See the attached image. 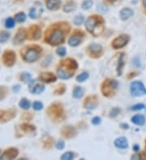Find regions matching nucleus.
Wrapping results in <instances>:
<instances>
[{
	"mask_svg": "<svg viewBox=\"0 0 146 160\" xmlns=\"http://www.w3.org/2000/svg\"><path fill=\"white\" fill-rule=\"evenodd\" d=\"M78 65L76 60L67 58L60 62L57 69L58 75L62 79H67L74 74L75 71L77 70Z\"/></svg>",
	"mask_w": 146,
	"mask_h": 160,
	"instance_id": "1",
	"label": "nucleus"
},
{
	"mask_svg": "<svg viewBox=\"0 0 146 160\" xmlns=\"http://www.w3.org/2000/svg\"><path fill=\"white\" fill-rule=\"evenodd\" d=\"M65 39V31L59 26L53 27L45 33V41L53 46L63 43Z\"/></svg>",
	"mask_w": 146,
	"mask_h": 160,
	"instance_id": "2",
	"label": "nucleus"
},
{
	"mask_svg": "<svg viewBox=\"0 0 146 160\" xmlns=\"http://www.w3.org/2000/svg\"><path fill=\"white\" fill-rule=\"evenodd\" d=\"M85 28L89 33L94 36H98L104 29V20L102 18L98 15L90 16L85 23Z\"/></svg>",
	"mask_w": 146,
	"mask_h": 160,
	"instance_id": "3",
	"label": "nucleus"
},
{
	"mask_svg": "<svg viewBox=\"0 0 146 160\" xmlns=\"http://www.w3.org/2000/svg\"><path fill=\"white\" fill-rule=\"evenodd\" d=\"M119 83L114 79H108L105 80L104 83L101 85V92L105 96H110L113 95L114 91L118 88Z\"/></svg>",
	"mask_w": 146,
	"mask_h": 160,
	"instance_id": "4",
	"label": "nucleus"
},
{
	"mask_svg": "<svg viewBox=\"0 0 146 160\" xmlns=\"http://www.w3.org/2000/svg\"><path fill=\"white\" fill-rule=\"evenodd\" d=\"M130 92L132 96L137 97L146 94V88L143 83L140 81H134L131 83Z\"/></svg>",
	"mask_w": 146,
	"mask_h": 160,
	"instance_id": "5",
	"label": "nucleus"
},
{
	"mask_svg": "<svg viewBox=\"0 0 146 160\" xmlns=\"http://www.w3.org/2000/svg\"><path fill=\"white\" fill-rule=\"evenodd\" d=\"M42 52V49H40L38 46L30 48L24 54V59L28 62H36L39 58L40 53Z\"/></svg>",
	"mask_w": 146,
	"mask_h": 160,
	"instance_id": "6",
	"label": "nucleus"
},
{
	"mask_svg": "<svg viewBox=\"0 0 146 160\" xmlns=\"http://www.w3.org/2000/svg\"><path fill=\"white\" fill-rule=\"evenodd\" d=\"M48 114L53 119H59L63 115V108L62 104L54 103L51 104L48 108Z\"/></svg>",
	"mask_w": 146,
	"mask_h": 160,
	"instance_id": "7",
	"label": "nucleus"
},
{
	"mask_svg": "<svg viewBox=\"0 0 146 160\" xmlns=\"http://www.w3.org/2000/svg\"><path fill=\"white\" fill-rule=\"evenodd\" d=\"M130 41V36L127 34H122L119 36L116 37L112 42V47L114 49H121V48L124 47L126 44H128Z\"/></svg>",
	"mask_w": 146,
	"mask_h": 160,
	"instance_id": "8",
	"label": "nucleus"
},
{
	"mask_svg": "<svg viewBox=\"0 0 146 160\" xmlns=\"http://www.w3.org/2000/svg\"><path fill=\"white\" fill-rule=\"evenodd\" d=\"M29 91L31 93L38 95V94L42 93L44 91L45 86L42 83H39L37 80H33L29 83Z\"/></svg>",
	"mask_w": 146,
	"mask_h": 160,
	"instance_id": "9",
	"label": "nucleus"
},
{
	"mask_svg": "<svg viewBox=\"0 0 146 160\" xmlns=\"http://www.w3.org/2000/svg\"><path fill=\"white\" fill-rule=\"evenodd\" d=\"M98 105V100L95 95H90L84 100V106L85 108L90 110L95 109Z\"/></svg>",
	"mask_w": 146,
	"mask_h": 160,
	"instance_id": "10",
	"label": "nucleus"
},
{
	"mask_svg": "<svg viewBox=\"0 0 146 160\" xmlns=\"http://www.w3.org/2000/svg\"><path fill=\"white\" fill-rule=\"evenodd\" d=\"M15 61V54L12 51H6L3 54V62L7 66L14 65Z\"/></svg>",
	"mask_w": 146,
	"mask_h": 160,
	"instance_id": "11",
	"label": "nucleus"
},
{
	"mask_svg": "<svg viewBox=\"0 0 146 160\" xmlns=\"http://www.w3.org/2000/svg\"><path fill=\"white\" fill-rule=\"evenodd\" d=\"M18 155V151L15 148H10L8 150H7L4 153H3L0 159H15L16 156Z\"/></svg>",
	"mask_w": 146,
	"mask_h": 160,
	"instance_id": "12",
	"label": "nucleus"
},
{
	"mask_svg": "<svg viewBox=\"0 0 146 160\" xmlns=\"http://www.w3.org/2000/svg\"><path fill=\"white\" fill-rule=\"evenodd\" d=\"M39 79L42 82H44V83H53L54 81H56V76L51 72H43L40 74Z\"/></svg>",
	"mask_w": 146,
	"mask_h": 160,
	"instance_id": "13",
	"label": "nucleus"
},
{
	"mask_svg": "<svg viewBox=\"0 0 146 160\" xmlns=\"http://www.w3.org/2000/svg\"><path fill=\"white\" fill-rule=\"evenodd\" d=\"M62 134L66 138H72L73 137L76 136V130L74 127L72 126H65L62 129Z\"/></svg>",
	"mask_w": 146,
	"mask_h": 160,
	"instance_id": "14",
	"label": "nucleus"
},
{
	"mask_svg": "<svg viewBox=\"0 0 146 160\" xmlns=\"http://www.w3.org/2000/svg\"><path fill=\"white\" fill-rule=\"evenodd\" d=\"M89 52H90V55L94 57H98L101 54V51H102V48L100 44H91L88 48Z\"/></svg>",
	"mask_w": 146,
	"mask_h": 160,
	"instance_id": "15",
	"label": "nucleus"
},
{
	"mask_svg": "<svg viewBox=\"0 0 146 160\" xmlns=\"http://www.w3.org/2000/svg\"><path fill=\"white\" fill-rule=\"evenodd\" d=\"M29 36L32 40H38L41 36V29L38 26L33 25L30 28Z\"/></svg>",
	"mask_w": 146,
	"mask_h": 160,
	"instance_id": "16",
	"label": "nucleus"
},
{
	"mask_svg": "<svg viewBox=\"0 0 146 160\" xmlns=\"http://www.w3.org/2000/svg\"><path fill=\"white\" fill-rule=\"evenodd\" d=\"M114 145L120 149H127L128 147V140L124 137H120L114 141Z\"/></svg>",
	"mask_w": 146,
	"mask_h": 160,
	"instance_id": "17",
	"label": "nucleus"
},
{
	"mask_svg": "<svg viewBox=\"0 0 146 160\" xmlns=\"http://www.w3.org/2000/svg\"><path fill=\"white\" fill-rule=\"evenodd\" d=\"M45 3L49 10H57L60 7L61 0H45Z\"/></svg>",
	"mask_w": 146,
	"mask_h": 160,
	"instance_id": "18",
	"label": "nucleus"
},
{
	"mask_svg": "<svg viewBox=\"0 0 146 160\" xmlns=\"http://www.w3.org/2000/svg\"><path fill=\"white\" fill-rule=\"evenodd\" d=\"M26 38V31L24 29H20L18 33H16L15 38H14V42L16 44H20L21 42H23Z\"/></svg>",
	"mask_w": 146,
	"mask_h": 160,
	"instance_id": "19",
	"label": "nucleus"
},
{
	"mask_svg": "<svg viewBox=\"0 0 146 160\" xmlns=\"http://www.w3.org/2000/svg\"><path fill=\"white\" fill-rule=\"evenodd\" d=\"M15 113L11 111H0V121H7L10 119L14 117Z\"/></svg>",
	"mask_w": 146,
	"mask_h": 160,
	"instance_id": "20",
	"label": "nucleus"
},
{
	"mask_svg": "<svg viewBox=\"0 0 146 160\" xmlns=\"http://www.w3.org/2000/svg\"><path fill=\"white\" fill-rule=\"evenodd\" d=\"M133 15V11L131 9L126 7V8H123L120 11V17L123 20H126L129 18L131 17V15Z\"/></svg>",
	"mask_w": 146,
	"mask_h": 160,
	"instance_id": "21",
	"label": "nucleus"
},
{
	"mask_svg": "<svg viewBox=\"0 0 146 160\" xmlns=\"http://www.w3.org/2000/svg\"><path fill=\"white\" fill-rule=\"evenodd\" d=\"M131 121L136 125H143L145 123V117L141 114H137L131 118Z\"/></svg>",
	"mask_w": 146,
	"mask_h": 160,
	"instance_id": "22",
	"label": "nucleus"
},
{
	"mask_svg": "<svg viewBox=\"0 0 146 160\" xmlns=\"http://www.w3.org/2000/svg\"><path fill=\"white\" fill-rule=\"evenodd\" d=\"M118 67H117V72H118V75L121 76L123 72V68L124 65V53H120L119 54V61H118Z\"/></svg>",
	"mask_w": 146,
	"mask_h": 160,
	"instance_id": "23",
	"label": "nucleus"
},
{
	"mask_svg": "<svg viewBox=\"0 0 146 160\" xmlns=\"http://www.w3.org/2000/svg\"><path fill=\"white\" fill-rule=\"evenodd\" d=\"M81 38L79 37V36L77 35H74L72 36L71 38L69 39L68 41V44L71 45V46H77L79 44H81Z\"/></svg>",
	"mask_w": 146,
	"mask_h": 160,
	"instance_id": "24",
	"label": "nucleus"
},
{
	"mask_svg": "<svg viewBox=\"0 0 146 160\" xmlns=\"http://www.w3.org/2000/svg\"><path fill=\"white\" fill-rule=\"evenodd\" d=\"M84 94V91L82 87H76L73 91V96L76 99H79V98L82 97V95Z\"/></svg>",
	"mask_w": 146,
	"mask_h": 160,
	"instance_id": "25",
	"label": "nucleus"
},
{
	"mask_svg": "<svg viewBox=\"0 0 146 160\" xmlns=\"http://www.w3.org/2000/svg\"><path fill=\"white\" fill-rule=\"evenodd\" d=\"M20 107H21V108H23V109H29L30 108V102L27 99H22L20 102V104H19Z\"/></svg>",
	"mask_w": 146,
	"mask_h": 160,
	"instance_id": "26",
	"label": "nucleus"
},
{
	"mask_svg": "<svg viewBox=\"0 0 146 160\" xmlns=\"http://www.w3.org/2000/svg\"><path fill=\"white\" fill-rule=\"evenodd\" d=\"M15 20L19 22V23H23L26 20V15L24 14V12H19L15 15Z\"/></svg>",
	"mask_w": 146,
	"mask_h": 160,
	"instance_id": "27",
	"label": "nucleus"
},
{
	"mask_svg": "<svg viewBox=\"0 0 146 160\" xmlns=\"http://www.w3.org/2000/svg\"><path fill=\"white\" fill-rule=\"evenodd\" d=\"M64 12H70L76 9V4L73 2H69V3H66V5L64 6Z\"/></svg>",
	"mask_w": 146,
	"mask_h": 160,
	"instance_id": "28",
	"label": "nucleus"
},
{
	"mask_svg": "<svg viewBox=\"0 0 146 160\" xmlns=\"http://www.w3.org/2000/svg\"><path fill=\"white\" fill-rule=\"evenodd\" d=\"M75 154L73 152H66L61 156V159L62 160H72V159H74Z\"/></svg>",
	"mask_w": 146,
	"mask_h": 160,
	"instance_id": "29",
	"label": "nucleus"
},
{
	"mask_svg": "<svg viewBox=\"0 0 146 160\" xmlns=\"http://www.w3.org/2000/svg\"><path fill=\"white\" fill-rule=\"evenodd\" d=\"M9 36L10 34L7 32H1L0 33V42L1 43L6 42L9 38Z\"/></svg>",
	"mask_w": 146,
	"mask_h": 160,
	"instance_id": "30",
	"label": "nucleus"
},
{
	"mask_svg": "<svg viewBox=\"0 0 146 160\" xmlns=\"http://www.w3.org/2000/svg\"><path fill=\"white\" fill-rule=\"evenodd\" d=\"M88 78H89V74L87 72H83L76 77V80L80 83H82L84 81H85Z\"/></svg>",
	"mask_w": 146,
	"mask_h": 160,
	"instance_id": "31",
	"label": "nucleus"
},
{
	"mask_svg": "<svg viewBox=\"0 0 146 160\" xmlns=\"http://www.w3.org/2000/svg\"><path fill=\"white\" fill-rule=\"evenodd\" d=\"M5 26L7 28H12L13 27L15 26V21L12 18H8L7 19L6 22H5Z\"/></svg>",
	"mask_w": 146,
	"mask_h": 160,
	"instance_id": "32",
	"label": "nucleus"
},
{
	"mask_svg": "<svg viewBox=\"0 0 146 160\" xmlns=\"http://www.w3.org/2000/svg\"><path fill=\"white\" fill-rule=\"evenodd\" d=\"M22 129L24 131H25V132H33V131L35 130V126L24 124L22 125Z\"/></svg>",
	"mask_w": 146,
	"mask_h": 160,
	"instance_id": "33",
	"label": "nucleus"
},
{
	"mask_svg": "<svg viewBox=\"0 0 146 160\" xmlns=\"http://www.w3.org/2000/svg\"><path fill=\"white\" fill-rule=\"evenodd\" d=\"M92 5V0H84L82 3V7L85 10L90 9Z\"/></svg>",
	"mask_w": 146,
	"mask_h": 160,
	"instance_id": "34",
	"label": "nucleus"
},
{
	"mask_svg": "<svg viewBox=\"0 0 146 160\" xmlns=\"http://www.w3.org/2000/svg\"><path fill=\"white\" fill-rule=\"evenodd\" d=\"M121 112V110L119 108H113L110 113V117H115L118 114H119V113Z\"/></svg>",
	"mask_w": 146,
	"mask_h": 160,
	"instance_id": "35",
	"label": "nucleus"
},
{
	"mask_svg": "<svg viewBox=\"0 0 146 160\" xmlns=\"http://www.w3.org/2000/svg\"><path fill=\"white\" fill-rule=\"evenodd\" d=\"M30 79H31V74H29V73H24L21 77V79L24 83H28L30 80Z\"/></svg>",
	"mask_w": 146,
	"mask_h": 160,
	"instance_id": "36",
	"label": "nucleus"
},
{
	"mask_svg": "<svg viewBox=\"0 0 146 160\" xmlns=\"http://www.w3.org/2000/svg\"><path fill=\"white\" fill-rule=\"evenodd\" d=\"M29 16L30 18H32V19H37V18H38L39 15L37 14V9L35 8V7H33V8L30 9Z\"/></svg>",
	"mask_w": 146,
	"mask_h": 160,
	"instance_id": "37",
	"label": "nucleus"
},
{
	"mask_svg": "<svg viewBox=\"0 0 146 160\" xmlns=\"http://www.w3.org/2000/svg\"><path fill=\"white\" fill-rule=\"evenodd\" d=\"M33 109L37 110V111H39V110H42V108H43V104L39 102V101H35L33 103Z\"/></svg>",
	"mask_w": 146,
	"mask_h": 160,
	"instance_id": "38",
	"label": "nucleus"
},
{
	"mask_svg": "<svg viewBox=\"0 0 146 160\" xmlns=\"http://www.w3.org/2000/svg\"><path fill=\"white\" fill-rule=\"evenodd\" d=\"M84 21V16L82 15H77L76 17L75 18L74 20V23L76 25H80V24H81L82 23H83Z\"/></svg>",
	"mask_w": 146,
	"mask_h": 160,
	"instance_id": "39",
	"label": "nucleus"
},
{
	"mask_svg": "<svg viewBox=\"0 0 146 160\" xmlns=\"http://www.w3.org/2000/svg\"><path fill=\"white\" fill-rule=\"evenodd\" d=\"M56 53L58 55H59L60 57H63L65 56L66 53H67V51H66V49L64 47H61L59 48L58 49H57Z\"/></svg>",
	"mask_w": 146,
	"mask_h": 160,
	"instance_id": "40",
	"label": "nucleus"
},
{
	"mask_svg": "<svg viewBox=\"0 0 146 160\" xmlns=\"http://www.w3.org/2000/svg\"><path fill=\"white\" fill-rule=\"evenodd\" d=\"M65 146V142L63 140H59V142L56 143V148L58 150H63Z\"/></svg>",
	"mask_w": 146,
	"mask_h": 160,
	"instance_id": "41",
	"label": "nucleus"
},
{
	"mask_svg": "<svg viewBox=\"0 0 146 160\" xmlns=\"http://www.w3.org/2000/svg\"><path fill=\"white\" fill-rule=\"evenodd\" d=\"M144 108H145V104H136V105H134V106L131 107V109L133 110V111H137V110L143 109Z\"/></svg>",
	"mask_w": 146,
	"mask_h": 160,
	"instance_id": "42",
	"label": "nucleus"
},
{
	"mask_svg": "<svg viewBox=\"0 0 146 160\" xmlns=\"http://www.w3.org/2000/svg\"><path fill=\"white\" fill-rule=\"evenodd\" d=\"M65 91V87L63 86V85H59V86L58 87V88L55 90V93L56 94H59V95H61V94H63V92Z\"/></svg>",
	"mask_w": 146,
	"mask_h": 160,
	"instance_id": "43",
	"label": "nucleus"
},
{
	"mask_svg": "<svg viewBox=\"0 0 146 160\" xmlns=\"http://www.w3.org/2000/svg\"><path fill=\"white\" fill-rule=\"evenodd\" d=\"M101 118L98 117V116H96V117H94V118L92 120V124H94V125H98V124L101 123Z\"/></svg>",
	"mask_w": 146,
	"mask_h": 160,
	"instance_id": "44",
	"label": "nucleus"
},
{
	"mask_svg": "<svg viewBox=\"0 0 146 160\" xmlns=\"http://www.w3.org/2000/svg\"><path fill=\"white\" fill-rule=\"evenodd\" d=\"M98 9L99 11L101 12H106V10H107V7L106 6H104V5H99V6H98Z\"/></svg>",
	"mask_w": 146,
	"mask_h": 160,
	"instance_id": "45",
	"label": "nucleus"
},
{
	"mask_svg": "<svg viewBox=\"0 0 146 160\" xmlns=\"http://www.w3.org/2000/svg\"><path fill=\"white\" fill-rule=\"evenodd\" d=\"M139 159H146V152H142L141 154H139Z\"/></svg>",
	"mask_w": 146,
	"mask_h": 160,
	"instance_id": "46",
	"label": "nucleus"
},
{
	"mask_svg": "<svg viewBox=\"0 0 146 160\" xmlns=\"http://www.w3.org/2000/svg\"><path fill=\"white\" fill-rule=\"evenodd\" d=\"M120 127L122 128L123 129H128L129 126H128V124H124V123H123V124H120Z\"/></svg>",
	"mask_w": 146,
	"mask_h": 160,
	"instance_id": "47",
	"label": "nucleus"
},
{
	"mask_svg": "<svg viewBox=\"0 0 146 160\" xmlns=\"http://www.w3.org/2000/svg\"><path fill=\"white\" fill-rule=\"evenodd\" d=\"M139 149H140V147H139V145H135L134 146H133V150H134L136 152H137V151H139Z\"/></svg>",
	"mask_w": 146,
	"mask_h": 160,
	"instance_id": "48",
	"label": "nucleus"
},
{
	"mask_svg": "<svg viewBox=\"0 0 146 160\" xmlns=\"http://www.w3.org/2000/svg\"><path fill=\"white\" fill-rule=\"evenodd\" d=\"M143 3H144V6H145L146 7V0H144Z\"/></svg>",
	"mask_w": 146,
	"mask_h": 160,
	"instance_id": "49",
	"label": "nucleus"
},
{
	"mask_svg": "<svg viewBox=\"0 0 146 160\" xmlns=\"http://www.w3.org/2000/svg\"><path fill=\"white\" fill-rule=\"evenodd\" d=\"M110 2H111V3H113V2H114V1H116V0H109Z\"/></svg>",
	"mask_w": 146,
	"mask_h": 160,
	"instance_id": "50",
	"label": "nucleus"
}]
</instances>
